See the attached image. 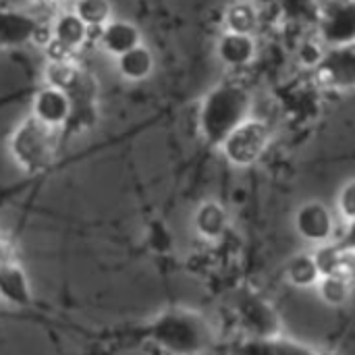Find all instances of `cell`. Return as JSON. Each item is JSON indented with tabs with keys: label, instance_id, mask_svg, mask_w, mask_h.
<instances>
[{
	"label": "cell",
	"instance_id": "obj_18",
	"mask_svg": "<svg viewBox=\"0 0 355 355\" xmlns=\"http://www.w3.org/2000/svg\"><path fill=\"white\" fill-rule=\"evenodd\" d=\"M225 29L227 31H235V33H256V29L260 27L262 15L260 8L252 2V0H239L233 2L227 10H225Z\"/></svg>",
	"mask_w": 355,
	"mask_h": 355
},
{
	"label": "cell",
	"instance_id": "obj_16",
	"mask_svg": "<svg viewBox=\"0 0 355 355\" xmlns=\"http://www.w3.org/2000/svg\"><path fill=\"white\" fill-rule=\"evenodd\" d=\"M193 227L204 241H220L229 231V212L218 202H204L193 214Z\"/></svg>",
	"mask_w": 355,
	"mask_h": 355
},
{
	"label": "cell",
	"instance_id": "obj_20",
	"mask_svg": "<svg viewBox=\"0 0 355 355\" xmlns=\"http://www.w3.org/2000/svg\"><path fill=\"white\" fill-rule=\"evenodd\" d=\"M318 92L310 89V87H302V89H293L285 102V112L287 116H291L293 121L304 123L308 116H314L318 112Z\"/></svg>",
	"mask_w": 355,
	"mask_h": 355
},
{
	"label": "cell",
	"instance_id": "obj_24",
	"mask_svg": "<svg viewBox=\"0 0 355 355\" xmlns=\"http://www.w3.org/2000/svg\"><path fill=\"white\" fill-rule=\"evenodd\" d=\"M327 46L318 40V35H312V37H304L300 44H297V50H295V56H297V62L306 69H314L318 64V60L322 58Z\"/></svg>",
	"mask_w": 355,
	"mask_h": 355
},
{
	"label": "cell",
	"instance_id": "obj_12",
	"mask_svg": "<svg viewBox=\"0 0 355 355\" xmlns=\"http://www.w3.org/2000/svg\"><path fill=\"white\" fill-rule=\"evenodd\" d=\"M320 277H347L352 279L355 270V254L349 243H320L312 254Z\"/></svg>",
	"mask_w": 355,
	"mask_h": 355
},
{
	"label": "cell",
	"instance_id": "obj_9",
	"mask_svg": "<svg viewBox=\"0 0 355 355\" xmlns=\"http://www.w3.org/2000/svg\"><path fill=\"white\" fill-rule=\"evenodd\" d=\"M31 116L52 129H64L71 119V100L62 89L42 87L31 104Z\"/></svg>",
	"mask_w": 355,
	"mask_h": 355
},
{
	"label": "cell",
	"instance_id": "obj_4",
	"mask_svg": "<svg viewBox=\"0 0 355 355\" xmlns=\"http://www.w3.org/2000/svg\"><path fill=\"white\" fill-rule=\"evenodd\" d=\"M270 144V127L262 119L241 121L220 144L225 158L235 166H250L258 162Z\"/></svg>",
	"mask_w": 355,
	"mask_h": 355
},
{
	"label": "cell",
	"instance_id": "obj_13",
	"mask_svg": "<svg viewBox=\"0 0 355 355\" xmlns=\"http://www.w3.org/2000/svg\"><path fill=\"white\" fill-rule=\"evenodd\" d=\"M42 23L21 10L0 6V46H19L23 42H35Z\"/></svg>",
	"mask_w": 355,
	"mask_h": 355
},
{
	"label": "cell",
	"instance_id": "obj_5",
	"mask_svg": "<svg viewBox=\"0 0 355 355\" xmlns=\"http://www.w3.org/2000/svg\"><path fill=\"white\" fill-rule=\"evenodd\" d=\"M316 35L327 46H349L355 42L354 0H318Z\"/></svg>",
	"mask_w": 355,
	"mask_h": 355
},
{
	"label": "cell",
	"instance_id": "obj_26",
	"mask_svg": "<svg viewBox=\"0 0 355 355\" xmlns=\"http://www.w3.org/2000/svg\"><path fill=\"white\" fill-rule=\"evenodd\" d=\"M148 243L154 252H166L173 245V235L162 223H152L148 229Z\"/></svg>",
	"mask_w": 355,
	"mask_h": 355
},
{
	"label": "cell",
	"instance_id": "obj_8",
	"mask_svg": "<svg viewBox=\"0 0 355 355\" xmlns=\"http://www.w3.org/2000/svg\"><path fill=\"white\" fill-rule=\"evenodd\" d=\"M295 229L308 243L320 245L335 235V216L322 202H306L295 212Z\"/></svg>",
	"mask_w": 355,
	"mask_h": 355
},
{
	"label": "cell",
	"instance_id": "obj_23",
	"mask_svg": "<svg viewBox=\"0 0 355 355\" xmlns=\"http://www.w3.org/2000/svg\"><path fill=\"white\" fill-rule=\"evenodd\" d=\"M318 0H279V10L283 17L295 23L314 21L316 19Z\"/></svg>",
	"mask_w": 355,
	"mask_h": 355
},
{
	"label": "cell",
	"instance_id": "obj_27",
	"mask_svg": "<svg viewBox=\"0 0 355 355\" xmlns=\"http://www.w3.org/2000/svg\"><path fill=\"white\" fill-rule=\"evenodd\" d=\"M17 262V248L12 245V241L4 235H0V266L12 264Z\"/></svg>",
	"mask_w": 355,
	"mask_h": 355
},
{
	"label": "cell",
	"instance_id": "obj_17",
	"mask_svg": "<svg viewBox=\"0 0 355 355\" xmlns=\"http://www.w3.org/2000/svg\"><path fill=\"white\" fill-rule=\"evenodd\" d=\"M116 69L123 79L127 81H141L148 79L154 71V54L148 46L137 44L131 50L116 56Z\"/></svg>",
	"mask_w": 355,
	"mask_h": 355
},
{
	"label": "cell",
	"instance_id": "obj_19",
	"mask_svg": "<svg viewBox=\"0 0 355 355\" xmlns=\"http://www.w3.org/2000/svg\"><path fill=\"white\" fill-rule=\"evenodd\" d=\"M287 281L295 287H314L320 279V272L316 268L312 254H297L287 262L285 268Z\"/></svg>",
	"mask_w": 355,
	"mask_h": 355
},
{
	"label": "cell",
	"instance_id": "obj_22",
	"mask_svg": "<svg viewBox=\"0 0 355 355\" xmlns=\"http://www.w3.org/2000/svg\"><path fill=\"white\" fill-rule=\"evenodd\" d=\"M318 295L327 306L341 308L352 300V279L347 277H320Z\"/></svg>",
	"mask_w": 355,
	"mask_h": 355
},
{
	"label": "cell",
	"instance_id": "obj_3",
	"mask_svg": "<svg viewBox=\"0 0 355 355\" xmlns=\"http://www.w3.org/2000/svg\"><path fill=\"white\" fill-rule=\"evenodd\" d=\"M58 144H60V129L46 127L37 119L29 116L12 131L8 139V150L21 171L29 175H37L48 171L56 162Z\"/></svg>",
	"mask_w": 355,
	"mask_h": 355
},
{
	"label": "cell",
	"instance_id": "obj_25",
	"mask_svg": "<svg viewBox=\"0 0 355 355\" xmlns=\"http://www.w3.org/2000/svg\"><path fill=\"white\" fill-rule=\"evenodd\" d=\"M337 210L339 214L343 216V220L347 225H352L355 220V183L349 179L341 191H339V198H337Z\"/></svg>",
	"mask_w": 355,
	"mask_h": 355
},
{
	"label": "cell",
	"instance_id": "obj_14",
	"mask_svg": "<svg viewBox=\"0 0 355 355\" xmlns=\"http://www.w3.org/2000/svg\"><path fill=\"white\" fill-rule=\"evenodd\" d=\"M98 31V44L112 56H121L133 46L141 44V33L131 21L110 19Z\"/></svg>",
	"mask_w": 355,
	"mask_h": 355
},
{
	"label": "cell",
	"instance_id": "obj_6",
	"mask_svg": "<svg viewBox=\"0 0 355 355\" xmlns=\"http://www.w3.org/2000/svg\"><path fill=\"white\" fill-rule=\"evenodd\" d=\"M237 320L241 329L254 339H277L281 337V316L277 308L262 295L248 293L237 302Z\"/></svg>",
	"mask_w": 355,
	"mask_h": 355
},
{
	"label": "cell",
	"instance_id": "obj_11",
	"mask_svg": "<svg viewBox=\"0 0 355 355\" xmlns=\"http://www.w3.org/2000/svg\"><path fill=\"white\" fill-rule=\"evenodd\" d=\"M218 58L231 69H245L258 56V42L252 33L225 31L216 42Z\"/></svg>",
	"mask_w": 355,
	"mask_h": 355
},
{
	"label": "cell",
	"instance_id": "obj_2",
	"mask_svg": "<svg viewBox=\"0 0 355 355\" xmlns=\"http://www.w3.org/2000/svg\"><path fill=\"white\" fill-rule=\"evenodd\" d=\"M148 333L152 343L171 354H198L212 343L206 318L191 310H171L160 314Z\"/></svg>",
	"mask_w": 355,
	"mask_h": 355
},
{
	"label": "cell",
	"instance_id": "obj_28",
	"mask_svg": "<svg viewBox=\"0 0 355 355\" xmlns=\"http://www.w3.org/2000/svg\"><path fill=\"white\" fill-rule=\"evenodd\" d=\"M35 4L44 6V8H58L64 0H33Z\"/></svg>",
	"mask_w": 355,
	"mask_h": 355
},
{
	"label": "cell",
	"instance_id": "obj_15",
	"mask_svg": "<svg viewBox=\"0 0 355 355\" xmlns=\"http://www.w3.org/2000/svg\"><path fill=\"white\" fill-rule=\"evenodd\" d=\"M0 300L15 308H27L31 304L29 279L17 262L0 266Z\"/></svg>",
	"mask_w": 355,
	"mask_h": 355
},
{
	"label": "cell",
	"instance_id": "obj_1",
	"mask_svg": "<svg viewBox=\"0 0 355 355\" xmlns=\"http://www.w3.org/2000/svg\"><path fill=\"white\" fill-rule=\"evenodd\" d=\"M252 108V96L245 85L237 81H225L216 85L202 102L198 125L208 146H220L223 139L248 119Z\"/></svg>",
	"mask_w": 355,
	"mask_h": 355
},
{
	"label": "cell",
	"instance_id": "obj_21",
	"mask_svg": "<svg viewBox=\"0 0 355 355\" xmlns=\"http://www.w3.org/2000/svg\"><path fill=\"white\" fill-rule=\"evenodd\" d=\"M89 29H100L106 21L112 19L110 0H73L71 8Z\"/></svg>",
	"mask_w": 355,
	"mask_h": 355
},
{
	"label": "cell",
	"instance_id": "obj_10",
	"mask_svg": "<svg viewBox=\"0 0 355 355\" xmlns=\"http://www.w3.org/2000/svg\"><path fill=\"white\" fill-rule=\"evenodd\" d=\"M48 31H50L48 37L52 42H56L67 52L77 56V52L83 50V46L89 42V31L92 29L73 10H60V12L54 15Z\"/></svg>",
	"mask_w": 355,
	"mask_h": 355
},
{
	"label": "cell",
	"instance_id": "obj_7",
	"mask_svg": "<svg viewBox=\"0 0 355 355\" xmlns=\"http://www.w3.org/2000/svg\"><path fill=\"white\" fill-rule=\"evenodd\" d=\"M320 87L331 92H347L355 83V50L349 46L327 48L318 64L312 69Z\"/></svg>",
	"mask_w": 355,
	"mask_h": 355
}]
</instances>
